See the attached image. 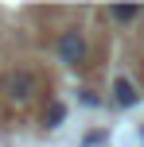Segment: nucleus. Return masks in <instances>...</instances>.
<instances>
[{
	"label": "nucleus",
	"mask_w": 144,
	"mask_h": 147,
	"mask_svg": "<svg viewBox=\"0 0 144 147\" xmlns=\"http://www.w3.org/2000/svg\"><path fill=\"white\" fill-rule=\"evenodd\" d=\"M55 51H59V58L66 62V66H86V35L78 27H70V31H62L59 35V43H55Z\"/></svg>",
	"instance_id": "obj_1"
},
{
	"label": "nucleus",
	"mask_w": 144,
	"mask_h": 147,
	"mask_svg": "<svg viewBox=\"0 0 144 147\" xmlns=\"http://www.w3.org/2000/svg\"><path fill=\"white\" fill-rule=\"evenodd\" d=\"M109 16H113V20H121V23H129V20H136V16H140V8H113Z\"/></svg>",
	"instance_id": "obj_4"
},
{
	"label": "nucleus",
	"mask_w": 144,
	"mask_h": 147,
	"mask_svg": "<svg viewBox=\"0 0 144 147\" xmlns=\"http://www.w3.org/2000/svg\"><path fill=\"white\" fill-rule=\"evenodd\" d=\"M31 89H35V78H31V74H8V93L16 97V101H27L31 97Z\"/></svg>",
	"instance_id": "obj_2"
},
{
	"label": "nucleus",
	"mask_w": 144,
	"mask_h": 147,
	"mask_svg": "<svg viewBox=\"0 0 144 147\" xmlns=\"http://www.w3.org/2000/svg\"><path fill=\"white\" fill-rule=\"evenodd\" d=\"M132 97H136V93H132V85H129V81H117V101H121V105H132Z\"/></svg>",
	"instance_id": "obj_3"
}]
</instances>
